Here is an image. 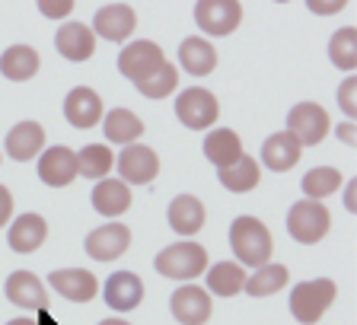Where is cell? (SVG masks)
<instances>
[{
	"mask_svg": "<svg viewBox=\"0 0 357 325\" xmlns=\"http://www.w3.org/2000/svg\"><path fill=\"white\" fill-rule=\"evenodd\" d=\"M230 245H233V255H236V262L243 268H261L271 262V252H275V245H271V233H268V227L259 220V217H236V220L230 223Z\"/></svg>",
	"mask_w": 357,
	"mask_h": 325,
	"instance_id": "1",
	"label": "cell"
},
{
	"mask_svg": "<svg viewBox=\"0 0 357 325\" xmlns=\"http://www.w3.org/2000/svg\"><path fill=\"white\" fill-rule=\"evenodd\" d=\"M153 268L169 281H192L201 271H208V249L195 239H182L166 245L153 259Z\"/></svg>",
	"mask_w": 357,
	"mask_h": 325,
	"instance_id": "2",
	"label": "cell"
},
{
	"mask_svg": "<svg viewBox=\"0 0 357 325\" xmlns=\"http://www.w3.org/2000/svg\"><path fill=\"white\" fill-rule=\"evenodd\" d=\"M338 296V284L332 278H316V281H303L290 294V312L300 325H316L326 310L335 303Z\"/></svg>",
	"mask_w": 357,
	"mask_h": 325,
	"instance_id": "3",
	"label": "cell"
},
{
	"mask_svg": "<svg viewBox=\"0 0 357 325\" xmlns=\"http://www.w3.org/2000/svg\"><path fill=\"white\" fill-rule=\"evenodd\" d=\"M332 229V217H328V207L322 201H310L300 198L297 204L287 211V233L297 243L303 245H316L328 236Z\"/></svg>",
	"mask_w": 357,
	"mask_h": 325,
	"instance_id": "4",
	"label": "cell"
},
{
	"mask_svg": "<svg viewBox=\"0 0 357 325\" xmlns=\"http://www.w3.org/2000/svg\"><path fill=\"white\" fill-rule=\"evenodd\" d=\"M332 131V119L319 103H297L287 115V134L300 147H316Z\"/></svg>",
	"mask_w": 357,
	"mask_h": 325,
	"instance_id": "5",
	"label": "cell"
},
{
	"mask_svg": "<svg viewBox=\"0 0 357 325\" xmlns=\"http://www.w3.org/2000/svg\"><path fill=\"white\" fill-rule=\"evenodd\" d=\"M217 115H220V105H217V96L211 89L188 86L176 96V119L192 131H208L217 121Z\"/></svg>",
	"mask_w": 357,
	"mask_h": 325,
	"instance_id": "6",
	"label": "cell"
},
{
	"mask_svg": "<svg viewBox=\"0 0 357 325\" xmlns=\"http://www.w3.org/2000/svg\"><path fill=\"white\" fill-rule=\"evenodd\" d=\"M243 20V7L236 0H198L195 3V22L208 36H230Z\"/></svg>",
	"mask_w": 357,
	"mask_h": 325,
	"instance_id": "7",
	"label": "cell"
},
{
	"mask_svg": "<svg viewBox=\"0 0 357 325\" xmlns=\"http://www.w3.org/2000/svg\"><path fill=\"white\" fill-rule=\"evenodd\" d=\"M115 166L121 172V182L131 188V185H150L160 172V156L156 150H150L147 144H131L115 156Z\"/></svg>",
	"mask_w": 357,
	"mask_h": 325,
	"instance_id": "8",
	"label": "cell"
},
{
	"mask_svg": "<svg viewBox=\"0 0 357 325\" xmlns=\"http://www.w3.org/2000/svg\"><path fill=\"white\" fill-rule=\"evenodd\" d=\"M163 48L150 38H141V42H128L119 54V70L128 77V80H144L147 74H153L156 67L163 64Z\"/></svg>",
	"mask_w": 357,
	"mask_h": 325,
	"instance_id": "9",
	"label": "cell"
},
{
	"mask_svg": "<svg viewBox=\"0 0 357 325\" xmlns=\"http://www.w3.org/2000/svg\"><path fill=\"white\" fill-rule=\"evenodd\" d=\"M169 310L176 316V322H182V325H204L211 319V312H214V306H211L208 290H201L198 284H182L172 294Z\"/></svg>",
	"mask_w": 357,
	"mask_h": 325,
	"instance_id": "10",
	"label": "cell"
},
{
	"mask_svg": "<svg viewBox=\"0 0 357 325\" xmlns=\"http://www.w3.org/2000/svg\"><path fill=\"white\" fill-rule=\"evenodd\" d=\"M134 26H137V13L128 3H105L93 16V36L105 38V42H125V38H131Z\"/></svg>",
	"mask_w": 357,
	"mask_h": 325,
	"instance_id": "11",
	"label": "cell"
},
{
	"mask_svg": "<svg viewBox=\"0 0 357 325\" xmlns=\"http://www.w3.org/2000/svg\"><path fill=\"white\" fill-rule=\"evenodd\" d=\"M86 255L93 262H115L131 245V229L125 223H105L86 236Z\"/></svg>",
	"mask_w": 357,
	"mask_h": 325,
	"instance_id": "12",
	"label": "cell"
},
{
	"mask_svg": "<svg viewBox=\"0 0 357 325\" xmlns=\"http://www.w3.org/2000/svg\"><path fill=\"white\" fill-rule=\"evenodd\" d=\"M38 179L48 188H64L77 179V153L70 147H48L38 153Z\"/></svg>",
	"mask_w": 357,
	"mask_h": 325,
	"instance_id": "13",
	"label": "cell"
},
{
	"mask_svg": "<svg viewBox=\"0 0 357 325\" xmlns=\"http://www.w3.org/2000/svg\"><path fill=\"white\" fill-rule=\"evenodd\" d=\"M105 115L102 109V99H99L96 89L89 86H74L70 93H67L64 99V119L70 128H80V131H86V128L99 125V119Z\"/></svg>",
	"mask_w": 357,
	"mask_h": 325,
	"instance_id": "14",
	"label": "cell"
},
{
	"mask_svg": "<svg viewBox=\"0 0 357 325\" xmlns=\"http://www.w3.org/2000/svg\"><path fill=\"white\" fill-rule=\"evenodd\" d=\"M3 294L20 310H48V290H45L42 278L32 271H13L3 284Z\"/></svg>",
	"mask_w": 357,
	"mask_h": 325,
	"instance_id": "15",
	"label": "cell"
},
{
	"mask_svg": "<svg viewBox=\"0 0 357 325\" xmlns=\"http://www.w3.org/2000/svg\"><path fill=\"white\" fill-rule=\"evenodd\" d=\"M48 284L64 300H74V303H89L99 294L96 274L86 271V268H61V271H52L48 274Z\"/></svg>",
	"mask_w": 357,
	"mask_h": 325,
	"instance_id": "16",
	"label": "cell"
},
{
	"mask_svg": "<svg viewBox=\"0 0 357 325\" xmlns=\"http://www.w3.org/2000/svg\"><path fill=\"white\" fill-rule=\"evenodd\" d=\"M102 296H105V303H109V310L131 312V310H137L144 300V284L134 271H115L109 281H105Z\"/></svg>",
	"mask_w": 357,
	"mask_h": 325,
	"instance_id": "17",
	"label": "cell"
},
{
	"mask_svg": "<svg viewBox=\"0 0 357 325\" xmlns=\"http://www.w3.org/2000/svg\"><path fill=\"white\" fill-rule=\"evenodd\" d=\"M7 156H13L16 162L36 160L45 150V128L38 121H20L7 131V144H3Z\"/></svg>",
	"mask_w": 357,
	"mask_h": 325,
	"instance_id": "18",
	"label": "cell"
},
{
	"mask_svg": "<svg viewBox=\"0 0 357 325\" xmlns=\"http://www.w3.org/2000/svg\"><path fill=\"white\" fill-rule=\"evenodd\" d=\"M54 48H58L67 61H86L96 52V36H93L89 26H83V22H77V20L64 22L58 29V36H54Z\"/></svg>",
	"mask_w": 357,
	"mask_h": 325,
	"instance_id": "19",
	"label": "cell"
},
{
	"mask_svg": "<svg viewBox=\"0 0 357 325\" xmlns=\"http://www.w3.org/2000/svg\"><path fill=\"white\" fill-rule=\"evenodd\" d=\"M166 220H169V227L176 229V233L195 236V233L204 227V220H208V211H204V204H201L195 195H178V198H172V204L166 207Z\"/></svg>",
	"mask_w": 357,
	"mask_h": 325,
	"instance_id": "20",
	"label": "cell"
},
{
	"mask_svg": "<svg viewBox=\"0 0 357 325\" xmlns=\"http://www.w3.org/2000/svg\"><path fill=\"white\" fill-rule=\"evenodd\" d=\"M45 236H48V223H45V217L42 214H22L10 223L7 243H10L13 252L29 255V252H36L38 245L45 243Z\"/></svg>",
	"mask_w": 357,
	"mask_h": 325,
	"instance_id": "21",
	"label": "cell"
},
{
	"mask_svg": "<svg viewBox=\"0 0 357 325\" xmlns=\"http://www.w3.org/2000/svg\"><path fill=\"white\" fill-rule=\"evenodd\" d=\"M178 67L188 70L192 77H208L217 67V52L208 38L201 36H188L185 42L178 45Z\"/></svg>",
	"mask_w": 357,
	"mask_h": 325,
	"instance_id": "22",
	"label": "cell"
},
{
	"mask_svg": "<svg viewBox=\"0 0 357 325\" xmlns=\"http://www.w3.org/2000/svg\"><path fill=\"white\" fill-rule=\"evenodd\" d=\"M300 153H303V147H300V144L294 141L287 131L271 134V137L261 144V162H265L271 172H287V169H294V166L300 162Z\"/></svg>",
	"mask_w": 357,
	"mask_h": 325,
	"instance_id": "23",
	"label": "cell"
},
{
	"mask_svg": "<svg viewBox=\"0 0 357 325\" xmlns=\"http://www.w3.org/2000/svg\"><path fill=\"white\" fill-rule=\"evenodd\" d=\"M93 207L105 217H121L131 207V188H128L121 179H102V182L93 185V195H89Z\"/></svg>",
	"mask_w": 357,
	"mask_h": 325,
	"instance_id": "24",
	"label": "cell"
},
{
	"mask_svg": "<svg viewBox=\"0 0 357 325\" xmlns=\"http://www.w3.org/2000/svg\"><path fill=\"white\" fill-rule=\"evenodd\" d=\"M243 153H245L243 141H239V134L230 131V128H214V131H208V137H204V156L214 162L217 169L233 166Z\"/></svg>",
	"mask_w": 357,
	"mask_h": 325,
	"instance_id": "25",
	"label": "cell"
},
{
	"mask_svg": "<svg viewBox=\"0 0 357 325\" xmlns=\"http://www.w3.org/2000/svg\"><path fill=\"white\" fill-rule=\"evenodd\" d=\"M0 74L13 83H26L38 74V52L32 45H10L0 54Z\"/></svg>",
	"mask_w": 357,
	"mask_h": 325,
	"instance_id": "26",
	"label": "cell"
},
{
	"mask_svg": "<svg viewBox=\"0 0 357 325\" xmlns=\"http://www.w3.org/2000/svg\"><path fill=\"white\" fill-rule=\"evenodd\" d=\"M102 131L112 144L131 147V144H137V137L144 134V121L137 119L131 109H112L102 115Z\"/></svg>",
	"mask_w": 357,
	"mask_h": 325,
	"instance_id": "27",
	"label": "cell"
},
{
	"mask_svg": "<svg viewBox=\"0 0 357 325\" xmlns=\"http://www.w3.org/2000/svg\"><path fill=\"white\" fill-rule=\"evenodd\" d=\"M245 268L239 262H217L208 268V290L217 296H236L245 287Z\"/></svg>",
	"mask_w": 357,
	"mask_h": 325,
	"instance_id": "28",
	"label": "cell"
},
{
	"mask_svg": "<svg viewBox=\"0 0 357 325\" xmlns=\"http://www.w3.org/2000/svg\"><path fill=\"white\" fill-rule=\"evenodd\" d=\"M217 179H220V185L227 188V192H252L255 185H259L261 179V169L259 162L252 160V156H239L233 166H227V169H217Z\"/></svg>",
	"mask_w": 357,
	"mask_h": 325,
	"instance_id": "29",
	"label": "cell"
},
{
	"mask_svg": "<svg viewBox=\"0 0 357 325\" xmlns=\"http://www.w3.org/2000/svg\"><path fill=\"white\" fill-rule=\"evenodd\" d=\"M290 281V271L287 265H278V262H268V265L255 268L252 278H245V294L249 296H271L278 290H284Z\"/></svg>",
	"mask_w": 357,
	"mask_h": 325,
	"instance_id": "30",
	"label": "cell"
},
{
	"mask_svg": "<svg viewBox=\"0 0 357 325\" xmlns=\"http://www.w3.org/2000/svg\"><path fill=\"white\" fill-rule=\"evenodd\" d=\"M112 166H115V153H112L105 144H86V147L77 153V176L102 182L112 172Z\"/></svg>",
	"mask_w": 357,
	"mask_h": 325,
	"instance_id": "31",
	"label": "cell"
},
{
	"mask_svg": "<svg viewBox=\"0 0 357 325\" xmlns=\"http://www.w3.org/2000/svg\"><path fill=\"white\" fill-rule=\"evenodd\" d=\"M300 185H303V198H310V201H326L328 195H335L338 188H342L344 179H342V172L332 169V166H316V169L306 172Z\"/></svg>",
	"mask_w": 357,
	"mask_h": 325,
	"instance_id": "32",
	"label": "cell"
},
{
	"mask_svg": "<svg viewBox=\"0 0 357 325\" xmlns=\"http://www.w3.org/2000/svg\"><path fill=\"white\" fill-rule=\"evenodd\" d=\"M176 83H178L176 64L163 61L153 74H147L144 80L134 83V86H137V93H141V96H147V99H166V96H172V93H176Z\"/></svg>",
	"mask_w": 357,
	"mask_h": 325,
	"instance_id": "33",
	"label": "cell"
},
{
	"mask_svg": "<svg viewBox=\"0 0 357 325\" xmlns=\"http://www.w3.org/2000/svg\"><path fill=\"white\" fill-rule=\"evenodd\" d=\"M328 58L338 70H354L357 67V29L354 26H342L335 29V36L328 38Z\"/></svg>",
	"mask_w": 357,
	"mask_h": 325,
	"instance_id": "34",
	"label": "cell"
},
{
	"mask_svg": "<svg viewBox=\"0 0 357 325\" xmlns=\"http://www.w3.org/2000/svg\"><path fill=\"white\" fill-rule=\"evenodd\" d=\"M338 105H342V112L348 119L357 115V77L342 80V86H338Z\"/></svg>",
	"mask_w": 357,
	"mask_h": 325,
	"instance_id": "35",
	"label": "cell"
},
{
	"mask_svg": "<svg viewBox=\"0 0 357 325\" xmlns=\"http://www.w3.org/2000/svg\"><path fill=\"white\" fill-rule=\"evenodd\" d=\"M38 13L48 20H64L74 13V0H38Z\"/></svg>",
	"mask_w": 357,
	"mask_h": 325,
	"instance_id": "36",
	"label": "cell"
},
{
	"mask_svg": "<svg viewBox=\"0 0 357 325\" xmlns=\"http://www.w3.org/2000/svg\"><path fill=\"white\" fill-rule=\"evenodd\" d=\"M348 7V0H310V10L312 13H342Z\"/></svg>",
	"mask_w": 357,
	"mask_h": 325,
	"instance_id": "37",
	"label": "cell"
},
{
	"mask_svg": "<svg viewBox=\"0 0 357 325\" xmlns=\"http://www.w3.org/2000/svg\"><path fill=\"white\" fill-rule=\"evenodd\" d=\"M13 217V195H10L7 185H0V227Z\"/></svg>",
	"mask_w": 357,
	"mask_h": 325,
	"instance_id": "38",
	"label": "cell"
},
{
	"mask_svg": "<svg viewBox=\"0 0 357 325\" xmlns=\"http://www.w3.org/2000/svg\"><path fill=\"white\" fill-rule=\"evenodd\" d=\"M335 134H338V137H342L344 144H354V141H357V128L351 125V121H344V125H338V128H335Z\"/></svg>",
	"mask_w": 357,
	"mask_h": 325,
	"instance_id": "39",
	"label": "cell"
},
{
	"mask_svg": "<svg viewBox=\"0 0 357 325\" xmlns=\"http://www.w3.org/2000/svg\"><path fill=\"white\" fill-rule=\"evenodd\" d=\"M344 207H348L351 214L357 211V182H348V185H344Z\"/></svg>",
	"mask_w": 357,
	"mask_h": 325,
	"instance_id": "40",
	"label": "cell"
},
{
	"mask_svg": "<svg viewBox=\"0 0 357 325\" xmlns=\"http://www.w3.org/2000/svg\"><path fill=\"white\" fill-rule=\"evenodd\" d=\"M7 325H38V322H36L32 316H20V319H10Z\"/></svg>",
	"mask_w": 357,
	"mask_h": 325,
	"instance_id": "41",
	"label": "cell"
},
{
	"mask_svg": "<svg viewBox=\"0 0 357 325\" xmlns=\"http://www.w3.org/2000/svg\"><path fill=\"white\" fill-rule=\"evenodd\" d=\"M99 325H131V322H125V319H119V316H112V319H102Z\"/></svg>",
	"mask_w": 357,
	"mask_h": 325,
	"instance_id": "42",
	"label": "cell"
},
{
	"mask_svg": "<svg viewBox=\"0 0 357 325\" xmlns=\"http://www.w3.org/2000/svg\"><path fill=\"white\" fill-rule=\"evenodd\" d=\"M0 162H3V153H0Z\"/></svg>",
	"mask_w": 357,
	"mask_h": 325,
	"instance_id": "43",
	"label": "cell"
}]
</instances>
